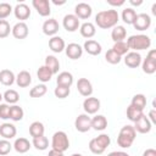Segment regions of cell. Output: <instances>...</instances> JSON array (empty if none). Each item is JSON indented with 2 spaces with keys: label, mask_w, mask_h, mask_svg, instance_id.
<instances>
[{
  "label": "cell",
  "mask_w": 156,
  "mask_h": 156,
  "mask_svg": "<svg viewBox=\"0 0 156 156\" xmlns=\"http://www.w3.org/2000/svg\"><path fill=\"white\" fill-rule=\"evenodd\" d=\"M119 20V15L117 10H104L96 13L95 16V23L101 29H108L117 26V22Z\"/></svg>",
  "instance_id": "obj_1"
},
{
  "label": "cell",
  "mask_w": 156,
  "mask_h": 156,
  "mask_svg": "<svg viewBox=\"0 0 156 156\" xmlns=\"http://www.w3.org/2000/svg\"><path fill=\"white\" fill-rule=\"evenodd\" d=\"M127 45L129 48V50L133 51H140V50H146L151 46V39L149 35L145 34H135V35H130L127 39Z\"/></svg>",
  "instance_id": "obj_2"
},
{
  "label": "cell",
  "mask_w": 156,
  "mask_h": 156,
  "mask_svg": "<svg viewBox=\"0 0 156 156\" xmlns=\"http://www.w3.org/2000/svg\"><path fill=\"white\" fill-rule=\"evenodd\" d=\"M135 136H136V132H135L134 127L133 126H124L121 128V130L118 133L117 144H118V146H121L123 149H128L134 143Z\"/></svg>",
  "instance_id": "obj_3"
},
{
  "label": "cell",
  "mask_w": 156,
  "mask_h": 156,
  "mask_svg": "<svg viewBox=\"0 0 156 156\" xmlns=\"http://www.w3.org/2000/svg\"><path fill=\"white\" fill-rule=\"evenodd\" d=\"M111 143V138L108 134H100L95 138H93L90 141H89V150L95 154V155H101L104 154V151L106 150V147L110 145Z\"/></svg>",
  "instance_id": "obj_4"
},
{
  "label": "cell",
  "mask_w": 156,
  "mask_h": 156,
  "mask_svg": "<svg viewBox=\"0 0 156 156\" xmlns=\"http://www.w3.org/2000/svg\"><path fill=\"white\" fill-rule=\"evenodd\" d=\"M51 147L55 151L65 152L69 147V139H68L67 134L62 130L55 132L52 135V139H51Z\"/></svg>",
  "instance_id": "obj_5"
},
{
  "label": "cell",
  "mask_w": 156,
  "mask_h": 156,
  "mask_svg": "<svg viewBox=\"0 0 156 156\" xmlns=\"http://www.w3.org/2000/svg\"><path fill=\"white\" fill-rule=\"evenodd\" d=\"M74 127L78 132L85 133L91 129V118L87 113H80L74 121Z\"/></svg>",
  "instance_id": "obj_6"
},
{
  "label": "cell",
  "mask_w": 156,
  "mask_h": 156,
  "mask_svg": "<svg viewBox=\"0 0 156 156\" xmlns=\"http://www.w3.org/2000/svg\"><path fill=\"white\" fill-rule=\"evenodd\" d=\"M150 26H151V17L147 13H138L133 22V27L140 32L149 29Z\"/></svg>",
  "instance_id": "obj_7"
},
{
  "label": "cell",
  "mask_w": 156,
  "mask_h": 156,
  "mask_svg": "<svg viewBox=\"0 0 156 156\" xmlns=\"http://www.w3.org/2000/svg\"><path fill=\"white\" fill-rule=\"evenodd\" d=\"M62 26L63 28L67 30V32H76L77 29H79L80 27V22H79V18L76 16V15H72V13H68L63 17L62 20Z\"/></svg>",
  "instance_id": "obj_8"
},
{
  "label": "cell",
  "mask_w": 156,
  "mask_h": 156,
  "mask_svg": "<svg viewBox=\"0 0 156 156\" xmlns=\"http://www.w3.org/2000/svg\"><path fill=\"white\" fill-rule=\"evenodd\" d=\"M100 100L94 96H88L83 101V108L87 115H94L100 110Z\"/></svg>",
  "instance_id": "obj_9"
},
{
  "label": "cell",
  "mask_w": 156,
  "mask_h": 156,
  "mask_svg": "<svg viewBox=\"0 0 156 156\" xmlns=\"http://www.w3.org/2000/svg\"><path fill=\"white\" fill-rule=\"evenodd\" d=\"M134 129H135V132H138V133H141V134H146V133H149L150 130H151V122L149 121V117H146L145 115H143V116H140L135 122H134Z\"/></svg>",
  "instance_id": "obj_10"
},
{
  "label": "cell",
  "mask_w": 156,
  "mask_h": 156,
  "mask_svg": "<svg viewBox=\"0 0 156 156\" xmlns=\"http://www.w3.org/2000/svg\"><path fill=\"white\" fill-rule=\"evenodd\" d=\"M13 15H15V17L17 20H20V22H23V21H26V20L29 18V16H30V9L24 2L17 4L13 7Z\"/></svg>",
  "instance_id": "obj_11"
},
{
  "label": "cell",
  "mask_w": 156,
  "mask_h": 156,
  "mask_svg": "<svg viewBox=\"0 0 156 156\" xmlns=\"http://www.w3.org/2000/svg\"><path fill=\"white\" fill-rule=\"evenodd\" d=\"M91 13H93L91 6L87 2H79L74 7V15L79 20H88L91 16Z\"/></svg>",
  "instance_id": "obj_12"
},
{
  "label": "cell",
  "mask_w": 156,
  "mask_h": 156,
  "mask_svg": "<svg viewBox=\"0 0 156 156\" xmlns=\"http://www.w3.org/2000/svg\"><path fill=\"white\" fill-rule=\"evenodd\" d=\"M43 33L48 37H55L60 29L58 22L55 18H49L43 23Z\"/></svg>",
  "instance_id": "obj_13"
},
{
  "label": "cell",
  "mask_w": 156,
  "mask_h": 156,
  "mask_svg": "<svg viewBox=\"0 0 156 156\" xmlns=\"http://www.w3.org/2000/svg\"><path fill=\"white\" fill-rule=\"evenodd\" d=\"M65 52L68 58L71 60H78L83 55V48L77 43H69L65 48Z\"/></svg>",
  "instance_id": "obj_14"
},
{
  "label": "cell",
  "mask_w": 156,
  "mask_h": 156,
  "mask_svg": "<svg viewBox=\"0 0 156 156\" xmlns=\"http://www.w3.org/2000/svg\"><path fill=\"white\" fill-rule=\"evenodd\" d=\"M32 5L37 10V12L43 17H48L51 13V7H50L49 0H33Z\"/></svg>",
  "instance_id": "obj_15"
},
{
  "label": "cell",
  "mask_w": 156,
  "mask_h": 156,
  "mask_svg": "<svg viewBox=\"0 0 156 156\" xmlns=\"http://www.w3.org/2000/svg\"><path fill=\"white\" fill-rule=\"evenodd\" d=\"M77 89L79 91V94L82 96H91L93 94V84L89 79L87 78H79L78 82H77Z\"/></svg>",
  "instance_id": "obj_16"
},
{
  "label": "cell",
  "mask_w": 156,
  "mask_h": 156,
  "mask_svg": "<svg viewBox=\"0 0 156 156\" xmlns=\"http://www.w3.org/2000/svg\"><path fill=\"white\" fill-rule=\"evenodd\" d=\"M11 33L16 39H26L29 34V29L24 22H18L11 28Z\"/></svg>",
  "instance_id": "obj_17"
},
{
  "label": "cell",
  "mask_w": 156,
  "mask_h": 156,
  "mask_svg": "<svg viewBox=\"0 0 156 156\" xmlns=\"http://www.w3.org/2000/svg\"><path fill=\"white\" fill-rule=\"evenodd\" d=\"M124 63L129 68H136L141 65V56L136 51H129L127 55H124Z\"/></svg>",
  "instance_id": "obj_18"
},
{
  "label": "cell",
  "mask_w": 156,
  "mask_h": 156,
  "mask_svg": "<svg viewBox=\"0 0 156 156\" xmlns=\"http://www.w3.org/2000/svg\"><path fill=\"white\" fill-rule=\"evenodd\" d=\"M83 50H85L89 55L96 56V55H100V54H101L102 48H101V44L98 43L96 40L88 39V40L84 43V45H83Z\"/></svg>",
  "instance_id": "obj_19"
},
{
  "label": "cell",
  "mask_w": 156,
  "mask_h": 156,
  "mask_svg": "<svg viewBox=\"0 0 156 156\" xmlns=\"http://www.w3.org/2000/svg\"><path fill=\"white\" fill-rule=\"evenodd\" d=\"M49 48L52 52H56V54H60L65 50L66 48V44H65V40L58 37V35H55V37H51L49 39Z\"/></svg>",
  "instance_id": "obj_20"
},
{
  "label": "cell",
  "mask_w": 156,
  "mask_h": 156,
  "mask_svg": "<svg viewBox=\"0 0 156 156\" xmlns=\"http://www.w3.org/2000/svg\"><path fill=\"white\" fill-rule=\"evenodd\" d=\"M16 134H17V129L12 123H6L5 122L0 126V135L4 139H6V140L12 139V138L16 136Z\"/></svg>",
  "instance_id": "obj_21"
},
{
  "label": "cell",
  "mask_w": 156,
  "mask_h": 156,
  "mask_svg": "<svg viewBox=\"0 0 156 156\" xmlns=\"http://www.w3.org/2000/svg\"><path fill=\"white\" fill-rule=\"evenodd\" d=\"M13 149L18 152V154H26L27 151H29V149L32 147V144L29 143L28 139L26 138H17L13 143Z\"/></svg>",
  "instance_id": "obj_22"
},
{
  "label": "cell",
  "mask_w": 156,
  "mask_h": 156,
  "mask_svg": "<svg viewBox=\"0 0 156 156\" xmlns=\"http://www.w3.org/2000/svg\"><path fill=\"white\" fill-rule=\"evenodd\" d=\"M15 82L20 88H27L32 83V76H30V73L28 71H21L16 76V80Z\"/></svg>",
  "instance_id": "obj_23"
},
{
  "label": "cell",
  "mask_w": 156,
  "mask_h": 156,
  "mask_svg": "<svg viewBox=\"0 0 156 156\" xmlns=\"http://www.w3.org/2000/svg\"><path fill=\"white\" fill-rule=\"evenodd\" d=\"M79 32H80V35L87 38V39H90L95 35L96 33V28L94 26V23L91 22H84L83 24H80L79 27Z\"/></svg>",
  "instance_id": "obj_24"
},
{
  "label": "cell",
  "mask_w": 156,
  "mask_h": 156,
  "mask_svg": "<svg viewBox=\"0 0 156 156\" xmlns=\"http://www.w3.org/2000/svg\"><path fill=\"white\" fill-rule=\"evenodd\" d=\"M16 80V76L13 74L12 71L5 68V69H1L0 71V83L2 85H6V87H10L15 83Z\"/></svg>",
  "instance_id": "obj_25"
},
{
  "label": "cell",
  "mask_w": 156,
  "mask_h": 156,
  "mask_svg": "<svg viewBox=\"0 0 156 156\" xmlns=\"http://www.w3.org/2000/svg\"><path fill=\"white\" fill-rule=\"evenodd\" d=\"M56 84L57 85H61V87H68L71 88V85L73 84V76L72 73L69 72H61L57 74V78H56Z\"/></svg>",
  "instance_id": "obj_26"
},
{
  "label": "cell",
  "mask_w": 156,
  "mask_h": 156,
  "mask_svg": "<svg viewBox=\"0 0 156 156\" xmlns=\"http://www.w3.org/2000/svg\"><path fill=\"white\" fill-rule=\"evenodd\" d=\"M107 127V119L104 115H96L91 118V128L94 130H104Z\"/></svg>",
  "instance_id": "obj_27"
},
{
  "label": "cell",
  "mask_w": 156,
  "mask_h": 156,
  "mask_svg": "<svg viewBox=\"0 0 156 156\" xmlns=\"http://www.w3.org/2000/svg\"><path fill=\"white\" fill-rule=\"evenodd\" d=\"M126 37H127V30H126V28L123 26H118L117 24V26L113 27V29L111 32V38H112V40L115 43H117V41H124Z\"/></svg>",
  "instance_id": "obj_28"
},
{
  "label": "cell",
  "mask_w": 156,
  "mask_h": 156,
  "mask_svg": "<svg viewBox=\"0 0 156 156\" xmlns=\"http://www.w3.org/2000/svg\"><path fill=\"white\" fill-rule=\"evenodd\" d=\"M44 132H45V127L41 122L39 121H34L33 123H30L29 126V134L32 138H38V136H41L44 135Z\"/></svg>",
  "instance_id": "obj_29"
},
{
  "label": "cell",
  "mask_w": 156,
  "mask_h": 156,
  "mask_svg": "<svg viewBox=\"0 0 156 156\" xmlns=\"http://www.w3.org/2000/svg\"><path fill=\"white\" fill-rule=\"evenodd\" d=\"M45 66L52 72V74H56L60 69V62L58 58L54 55H48L45 57Z\"/></svg>",
  "instance_id": "obj_30"
},
{
  "label": "cell",
  "mask_w": 156,
  "mask_h": 156,
  "mask_svg": "<svg viewBox=\"0 0 156 156\" xmlns=\"http://www.w3.org/2000/svg\"><path fill=\"white\" fill-rule=\"evenodd\" d=\"M141 68H143V72L146 74L155 73L156 72V60L149 58L146 56V58H144V61L141 62Z\"/></svg>",
  "instance_id": "obj_31"
},
{
  "label": "cell",
  "mask_w": 156,
  "mask_h": 156,
  "mask_svg": "<svg viewBox=\"0 0 156 156\" xmlns=\"http://www.w3.org/2000/svg\"><path fill=\"white\" fill-rule=\"evenodd\" d=\"M52 76H54L52 72H51L45 65H44V66H40L39 69L37 71V77H38V79H39L40 82H43V84L46 83V82H50V79H51Z\"/></svg>",
  "instance_id": "obj_32"
},
{
  "label": "cell",
  "mask_w": 156,
  "mask_h": 156,
  "mask_svg": "<svg viewBox=\"0 0 156 156\" xmlns=\"http://www.w3.org/2000/svg\"><path fill=\"white\" fill-rule=\"evenodd\" d=\"M23 116H24V111L21 106L18 105L10 106V119H12L13 122H20L22 121Z\"/></svg>",
  "instance_id": "obj_33"
},
{
  "label": "cell",
  "mask_w": 156,
  "mask_h": 156,
  "mask_svg": "<svg viewBox=\"0 0 156 156\" xmlns=\"http://www.w3.org/2000/svg\"><path fill=\"white\" fill-rule=\"evenodd\" d=\"M122 20L124 23L127 24H133L135 17H136V12L133 7H126L123 11H122Z\"/></svg>",
  "instance_id": "obj_34"
},
{
  "label": "cell",
  "mask_w": 156,
  "mask_h": 156,
  "mask_svg": "<svg viewBox=\"0 0 156 156\" xmlns=\"http://www.w3.org/2000/svg\"><path fill=\"white\" fill-rule=\"evenodd\" d=\"M2 98H4V100H5L7 104H11V105H16V104L18 102V100H20V95H18V93H17L15 89H9V90H6V91L4 93V95H2Z\"/></svg>",
  "instance_id": "obj_35"
},
{
  "label": "cell",
  "mask_w": 156,
  "mask_h": 156,
  "mask_svg": "<svg viewBox=\"0 0 156 156\" xmlns=\"http://www.w3.org/2000/svg\"><path fill=\"white\" fill-rule=\"evenodd\" d=\"M32 144L37 150H40V151H44V150H46L49 147V140H48V138L45 135L38 136V138H33Z\"/></svg>",
  "instance_id": "obj_36"
},
{
  "label": "cell",
  "mask_w": 156,
  "mask_h": 156,
  "mask_svg": "<svg viewBox=\"0 0 156 156\" xmlns=\"http://www.w3.org/2000/svg\"><path fill=\"white\" fill-rule=\"evenodd\" d=\"M144 115V112H143V110H140V108H138V107H134L133 105H129L128 107H127V117H128V119L129 121H132V122H135L140 116H143Z\"/></svg>",
  "instance_id": "obj_37"
},
{
  "label": "cell",
  "mask_w": 156,
  "mask_h": 156,
  "mask_svg": "<svg viewBox=\"0 0 156 156\" xmlns=\"http://www.w3.org/2000/svg\"><path fill=\"white\" fill-rule=\"evenodd\" d=\"M130 105H133L134 107H138L140 110H144L145 106H146V96L144 94H135L132 98Z\"/></svg>",
  "instance_id": "obj_38"
},
{
  "label": "cell",
  "mask_w": 156,
  "mask_h": 156,
  "mask_svg": "<svg viewBox=\"0 0 156 156\" xmlns=\"http://www.w3.org/2000/svg\"><path fill=\"white\" fill-rule=\"evenodd\" d=\"M112 50L117 55H119L121 57L124 56V55H127L129 52V48H128V45H127L126 41H117V43H115L113 46H112Z\"/></svg>",
  "instance_id": "obj_39"
},
{
  "label": "cell",
  "mask_w": 156,
  "mask_h": 156,
  "mask_svg": "<svg viewBox=\"0 0 156 156\" xmlns=\"http://www.w3.org/2000/svg\"><path fill=\"white\" fill-rule=\"evenodd\" d=\"M46 91H48V88L45 84H38L29 90V95L30 98H41L46 94Z\"/></svg>",
  "instance_id": "obj_40"
},
{
  "label": "cell",
  "mask_w": 156,
  "mask_h": 156,
  "mask_svg": "<svg viewBox=\"0 0 156 156\" xmlns=\"http://www.w3.org/2000/svg\"><path fill=\"white\" fill-rule=\"evenodd\" d=\"M105 60H106L108 63H111V65H117V63L121 62L122 57H121L119 55H117L112 49H110V50H107L106 54H105Z\"/></svg>",
  "instance_id": "obj_41"
},
{
  "label": "cell",
  "mask_w": 156,
  "mask_h": 156,
  "mask_svg": "<svg viewBox=\"0 0 156 156\" xmlns=\"http://www.w3.org/2000/svg\"><path fill=\"white\" fill-rule=\"evenodd\" d=\"M11 33V27L10 23L6 20H0V39H4L9 37Z\"/></svg>",
  "instance_id": "obj_42"
},
{
  "label": "cell",
  "mask_w": 156,
  "mask_h": 156,
  "mask_svg": "<svg viewBox=\"0 0 156 156\" xmlns=\"http://www.w3.org/2000/svg\"><path fill=\"white\" fill-rule=\"evenodd\" d=\"M71 93V89L68 87H61V85H57L54 90V94L56 98L58 99H66Z\"/></svg>",
  "instance_id": "obj_43"
},
{
  "label": "cell",
  "mask_w": 156,
  "mask_h": 156,
  "mask_svg": "<svg viewBox=\"0 0 156 156\" xmlns=\"http://www.w3.org/2000/svg\"><path fill=\"white\" fill-rule=\"evenodd\" d=\"M12 11H13V9H12V6L10 4L1 2L0 4V20H5L6 17H9Z\"/></svg>",
  "instance_id": "obj_44"
},
{
  "label": "cell",
  "mask_w": 156,
  "mask_h": 156,
  "mask_svg": "<svg viewBox=\"0 0 156 156\" xmlns=\"http://www.w3.org/2000/svg\"><path fill=\"white\" fill-rule=\"evenodd\" d=\"M12 144L9 141V140H6V139H1L0 140V156H5V155H7L11 150H12Z\"/></svg>",
  "instance_id": "obj_45"
},
{
  "label": "cell",
  "mask_w": 156,
  "mask_h": 156,
  "mask_svg": "<svg viewBox=\"0 0 156 156\" xmlns=\"http://www.w3.org/2000/svg\"><path fill=\"white\" fill-rule=\"evenodd\" d=\"M0 118L1 119L10 118V105L9 104H0Z\"/></svg>",
  "instance_id": "obj_46"
},
{
  "label": "cell",
  "mask_w": 156,
  "mask_h": 156,
  "mask_svg": "<svg viewBox=\"0 0 156 156\" xmlns=\"http://www.w3.org/2000/svg\"><path fill=\"white\" fill-rule=\"evenodd\" d=\"M107 4L111 6H122L124 4V0H107Z\"/></svg>",
  "instance_id": "obj_47"
},
{
  "label": "cell",
  "mask_w": 156,
  "mask_h": 156,
  "mask_svg": "<svg viewBox=\"0 0 156 156\" xmlns=\"http://www.w3.org/2000/svg\"><path fill=\"white\" fill-rule=\"evenodd\" d=\"M143 156H156V150L155 149H146L143 152Z\"/></svg>",
  "instance_id": "obj_48"
},
{
  "label": "cell",
  "mask_w": 156,
  "mask_h": 156,
  "mask_svg": "<svg viewBox=\"0 0 156 156\" xmlns=\"http://www.w3.org/2000/svg\"><path fill=\"white\" fill-rule=\"evenodd\" d=\"M149 121L152 122V123H156V112H155V108H152L150 112H149Z\"/></svg>",
  "instance_id": "obj_49"
},
{
  "label": "cell",
  "mask_w": 156,
  "mask_h": 156,
  "mask_svg": "<svg viewBox=\"0 0 156 156\" xmlns=\"http://www.w3.org/2000/svg\"><path fill=\"white\" fill-rule=\"evenodd\" d=\"M107 156H129V155L127 152H124V151H112Z\"/></svg>",
  "instance_id": "obj_50"
},
{
  "label": "cell",
  "mask_w": 156,
  "mask_h": 156,
  "mask_svg": "<svg viewBox=\"0 0 156 156\" xmlns=\"http://www.w3.org/2000/svg\"><path fill=\"white\" fill-rule=\"evenodd\" d=\"M48 156H63V152H58V151H55V150H50Z\"/></svg>",
  "instance_id": "obj_51"
},
{
  "label": "cell",
  "mask_w": 156,
  "mask_h": 156,
  "mask_svg": "<svg viewBox=\"0 0 156 156\" xmlns=\"http://www.w3.org/2000/svg\"><path fill=\"white\" fill-rule=\"evenodd\" d=\"M129 2H130L132 5H134V6H139V5H141V4H143V1H141V0H139V1H134V0H130Z\"/></svg>",
  "instance_id": "obj_52"
},
{
  "label": "cell",
  "mask_w": 156,
  "mask_h": 156,
  "mask_svg": "<svg viewBox=\"0 0 156 156\" xmlns=\"http://www.w3.org/2000/svg\"><path fill=\"white\" fill-rule=\"evenodd\" d=\"M52 2H54L55 5H63V4L66 2V1H65V0H61V1H57V0H54Z\"/></svg>",
  "instance_id": "obj_53"
},
{
  "label": "cell",
  "mask_w": 156,
  "mask_h": 156,
  "mask_svg": "<svg viewBox=\"0 0 156 156\" xmlns=\"http://www.w3.org/2000/svg\"><path fill=\"white\" fill-rule=\"evenodd\" d=\"M152 13L156 15V5H155V4H154V6H152Z\"/></svg>",
  "instance_id": "obj_54"
},
{
  "label": "cell",
  "mask_w": 156,
  "mask_h": 156,
  "mask_svg": "<svg viewBox=\"0 0 156 156\" xmlns=\"http://www.w3.org/2000/svg\"><path fill=\"white\" fill-rule=\"evenodd\" d=\"M71 156H83V155L82 154H72Z\"/></svg>",
  "instance_id": "obj_55"
},
{
  "label": "cell",
  "mask_w": 156,
  "mask_h": 156,
  "mask_svg": "<svg viewBox=\"0 0 156 156\" xmlns=\"http://www.w3.org/2000/svg\"><path fill=\"white\" fill-rule=\"evenodd\" d=\"M2 99H4V98H2V94L0 93V104H1V100H2Z\"/></svg>",
  "instance_id": "obj_56"
}]
</instances>
